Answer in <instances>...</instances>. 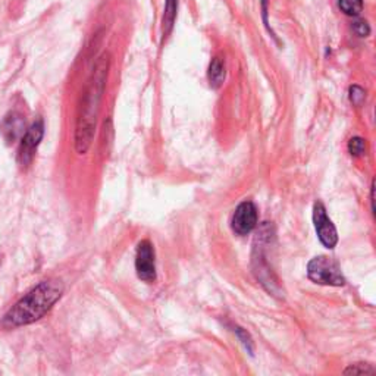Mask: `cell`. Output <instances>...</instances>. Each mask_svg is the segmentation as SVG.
Here are the masks:
<instances>
[{
  "mask_svg": "<svg viewBox=\"0 0 376 376\" xmlns=\"http://www.w3.org/2000/svg\"><path fill=\"white\" fill-rule=\"evenodd\" d=\"M208 78L213 88H218L222 86L223 79H225V62H223V59L221 56L212 59L208 71Z\"/></svg>",
  "mask_w": 376,
  "mask_h": 376,
  "instance_id": "9c48e42d",
  "label": "cell"
},
{
  "mask_svg": "<svg viewBox=\"0 0 376 376\" xmlns=\"http://www.w3.org/2000/svg\"><path fill=\"white\" fill-rule=\"evenodd\" d=\"M43 136H45V124L42 119H38L27 129L25 136L23 137L21 147H19V155H18L21 165H28L29 162L33 160L34 151L38 147Z\"/></svg>",
  "mask_w": 376,
  "mask_h": 376,
  "instance_id": "52a82bcc",
  "label": "cell"
},
{
  "mask_svg": "<svg viewBox=\"0 0 376 376\" xmlns=\"http://www.w3.org/2000/svg\"><path fill=\"white\" fill-rule=\"evenodd\" d=\"M350 100L354 106H360L364 100V90L359 86H353L350 88Z\"/></svg>",
  "mask_w": 376,
  "mask_h": 376,
  "instance_id": "5bb4252c",
  "label": "cell"
},
{
  "mask_svg": "<svg viewBox=\"0 0 376 376\" xmlns=\"http://www.w3.org/2000/svg\"><path fill=\"white\" fill-rule=\"evenodd\" d=\"M308 277L313 282L319 284V286L342 287L345 284V278L338 266V263L327 256L314 258L309 262Z\"/></svg>",
  "mask_w": 376,
  "mask_h": 376,
  "instance_id": "3957f363",
  "label": "cell"
},
{
  "mask_svg": "<svg viewBox=\"0 0 376 376\" xmlns=\"http://www.w3.org/2000/svg\"><path fill=\"white\" fill-rule=\"evenodd\" d=\"M234 332L238 335V338L244 344V347H246L250 353H253V341L250 338V335L246 331H242L240 327H234Z\"/></svg>",
  "mask_w": 376,
  "mask_h": 376,
  "instance_id": "2e32d148",
  "label": "cell"
},
{
  "mask_svg": "<svg viewBox=\"0 0 376 376\" xmlns=\"http://www.w3.org/2000/svg\"><path fill=\"white\" fill-rule=\"evenodd\" d=\"M313 223L318 232L321 242L327 249H334L338 242V234L335 229L332 221L327 215V209L321 201H316L313 206Z\"/></svg>",
  "mask_w": 376,
  "mask_h": 376,
  "instance_id": "277c9868",
  "label": "cell"
},
{
  "mask_svg": "<svg viewBox=\"0 0 376 376\" xmlns=\"http://www.w3.org/2000/svg\"><path fill=\"white\" fill-rule=\"evenodd\" d=\"M64 294V284L58 279L40 282L27 292L3 318V327L18 328L29 325L47 314Z\"/></svg>",
  "mask_w": 376,
  "mask_h": 376,
  "instance_id": "7a4b0ae2",
  "label": "cell"
},
{
  "mask_svg": "<svg viewBox=\"0 0 376 376\" xmlns=\"http://www.w3.org/2000/svg\"><path fill=\"white\" fill-rule=\"evenodd\" d=\"M349 151L353 156H363L366 153V141L360 137H353L349 141Z\"/></svg>",
  "mask_w": 376,
  "mask_h": 376,
  "instance_id": "4fadbf2b",
  "label": "cell"
},
{
  "mask_svg": "<svg viewBox=\"0 0 376 376\" xmlns=\"http://www.w3.org/2000/svg\"><path fill=\"white\" fill-rule=\"evenodd\" d=\"M136 271L141 281L153 282L156 281V259L155 249L149 240L138 242L136 256Z\"/></svg>",
  "mask_w": 376,
  "mask_h": 376,
  "instance_id": "5b68a950",
  "label": "cell"
},
{
  "mask_svg": "<svg viewBox=\"0 0 376 376\" xmlns=\"http://www.w3.org/2000/svg\"><path fill=\"white\" fill-rule=\"evenodd\" d=\"M178 0H166L165 3V14H164V37H168L174 27L177 18Z\"/></svg>",
  "mask_w": 376,
  "mask_h": 376,
  "instance_id": "30bf717a",
  "label": "cell"
},
{
  "mask_svg": "<svg viewBox=\"0 0 376 376\" xmlns=\"http://www.w3.org/2000/svg\"><path fill=\"white\" fill-rule=\"evenodd\" d=\"M108 73L109 56L103 55L96 64L93 78L90 81V86L83 99V105H81L75 129V150L78 155H86L91 143H93L100 101L103 99V93L106 88Z\"/></svg>",
  "mask_w": 376,
  "mask_h": 376,
  "instance_id": "6da1fadb",
  "label": "cell"
},
{
  "mask_svg": "<svg viewBox=\"0 0 376 376\" xmlns=\"http://www.w3.org/2000/svg\"><path fill=\"white\" fill-rule=\"evenodd\" d=\"M2 133H3L5 138L8 140V143H11V141L16 140L19 136L24 133L23 118L16 114H12L11 116H8L2 124Z\"/></svg>",
  "mask_w": 376,
  "mask_h": 376,
  "instance_id": "ba28073f",
  "label": "cell"
},
{
  "mask_svg": "<svg viewBox=\"0 0 376 376\" xmlns=\"http://www.w3.org/2000/svg\"><path fill=\"white\" fill-rule=\"evenodd\" d=\"M340 9L349 16H358L363 9V0H340Z\"/></svg>",
  "mask_w": 376,
  "mask_h": 376,
  "instance_id": "8fae6325",
  "label": "cell"
},
{
  "mask_svg": "<svg viewBox=\"0 0 376 376\" xmlns=\"http://www.w3.org/2000/svg\"><path fill=\"white\" fill-rule=\"evenodd\" d=\"M353 32L358 34L359 37H368L369 33H371V27H369L368 23L362 21V19H360V21L353 23Z\"/></svg>",
  "mask_w": 376,
  "mask_h": 376,
  "instance_id": "9a60e30c",
  "label": "cell"
},
{
  "mask_svg": "<svg viewBox=\"0 0 376 376\" xmlns=\"http://www.w3.org/2000/svg\"><path fill=\"white\" fill-rule=\"evenodd\" d=\"M258 208L253 201H242L232 215V229L238 236H247L258 225Z\"/></svg>",
  "mask_w": 376,
  "mask_h": 376,
  "instance_id": "8992f818",
  "label": "cell"
},
{
  "mask_svg": "<svg viewBox=\"0 0 376 376\" xmlns=\"http://www.w3.org/2000/svg\"><path fill=\"white\" fill-rule=\"evenodd\" d=\"M375 368L369 363H354L350 364L342 373L344 375H375Z\"/></svg>",
  "mask_w": 376,
  "mask_h": 376,
  "instance_id": "7c38bea8",
  "label": "cell"
}]
</instances>
